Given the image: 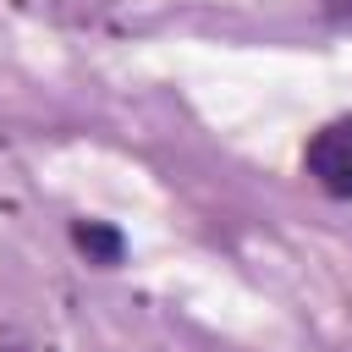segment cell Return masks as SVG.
I'll return each mask as SVG.
<instances>
[{"label": "cell", "mask_w": 352, "mask_h": 352, "mask_svg": "<svg viewBox=\"0 0 352 352\" xmlns=\"http://www.w3.org/2000/svg\"><path fill=\"white\" fill-rule=\"evenodd\" d=\"M302 170L314 176V187H324L330 198H352V116L324 121L308 148H302Z\"/></svg>", "instance_id": "cell-1"}, {"label": "cell", "mask_w": 352, "mask_h": 352, "mask_svg": "<svg viewBox=\"0 0 352 352\" xmlns=\"http://www.w3.org/2000/svg\"><path fill=\"white\" fill-rule=\"evenodd\" d=\"M72 242H77L88 258H99V264H121V231H110V226H99V220H77V226H72Z\"/></svg>", "instance_id": "cell-2"}]
</instances>
